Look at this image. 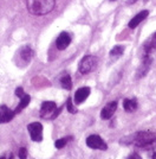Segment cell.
<instances>
[{"mask_svg": "<svg viewBox=\"0 0 156 159\" xmlns=\"http://www.w3.org/2000/svg\"><path fill=\"white\" fill-rule=\"evenodd\" d=\"M56 6V0H26L27 11L33 16H45Z\"/></svg>", "mask_w": 156, "mask_h": 159, "instance_id": "cell-1", "label": "cell"}, {"mask_svg": "<svg viewBox=\"0 0 156 159\" xmlns=\"http://www.w3.org/2000/svg\"><path fill=\"white\" fill-rule=\"evenodd\" d=\"M62 108H57V105L53 101H46L43 102L40 107V116L43 119H54L57 118Z\"/></svg>", "mask_w": 156, "mask_h": 159, "instance_id": "cell-2", "label": "cell"}, {"mask_svg": "<svg viewBox=\"0 0 156 159\" xmlns=\"http://www.w3.org/2000/svg\"><path fill=\"white\" fill-rule=\"evenodd\" d=\"M96 66H97V58L95 56H85L84 58L79 62L78 70L80 74L86 75V74L93 71L96 69Z\"/></svg>", "mask_w": 156, "mask_h": 159, "instance_id": "cell-3", "label": "cell"}, {"mask_svg": "<svg viewBox=\"0 0 156 159\" xmlns=\"http://www.w3.org/2000/svg\"><path fill=\"white\" fill-rule=\"evenodd\" d=\"M17 64L19 66H27L33 57V50L31 47H23L19 49V51L17 53Z\"/></svg>", "mask_w": 156, "mask_h": 159, "instance_id": "cell-4", "label": "cell"}, {"mask_svg": "<svg viewBox=\"0 0 156 159\" xmlns=\"http://www.w3.org/2000/svg\"><path fill=\"white\" fill-rule=\"evenodd\" d=\"M154 140H155V134L150 132H138L132 137L134 144L137 146H140V147L150 145Z\"/></svg>", "mask_w": 156, "mask_h": 159, "instance_id": "cell-5", "label": "cell"}, {"mask_svg": "<svg viewBox=\"0 0 156 159\" xmlns=\"http://www.w3.org/2000/svg\"><path fill=\"white\" fill-rule=\"evenodd\" d=\"M86 145L89 146L90 148H92V150H102V151H105L108 148V145L105 144V141L99 135H97V134L89 135L86 138Z\"/></svg>", "mask_w": 156, "mask_h": 159, "instance_id": "cell-6", "label": "cell"}, {"mask_svg": "<svg viewBox=\"0 0 156 159\" xmlns=\"http://www.w3.org/2000/svg\"><path fill=\"white\" fill-rule=\"evenodd\" d=\"M30 137L33 141L40 143L43 140V125L40 122H32L27 126Z\"/></svg>", "mask_w": 156, "mask_h": 159, "instance_id": "cell-7", "label": "cell"}, {"mask_svg": "<svg viewBox=\"0 0 156 159\" xmlns=\"http://www.w3.org/2000/svg\"><path fill=\"white\" fill-rule=\"evenodd\" d=\"M15 95L20 99L19 105L14 109L15 114H18V113L21 112L24 108H26V107L28 106V103H30V101H31V98H30V95H27V94L24 93V90H23L21 87H18V88L15 89Z\"/></svg>", "mask_w": 156, "mask_h": 159, "instance_id": "cell-8", "label": "cell"}, {"mask_svg": "<svg viewBox=\"0 0 156 159\" xmlns=\"http://www.w3.org/2000/svg\"><path fill=\"white\" fill-rule=\"evenodd\" d=\"M90 93H91V89L89 87H82V88L77 89V92L75 93V96H73L75 103H76V105L83 103L85 100L88 99V96L90 95Z\"/></svg>", "mask_w": 156, "mask_h": 159, "instance_id": "cell-9", "label": "cell"}, {"mask_svg": "<svg viewBox=\"0 0 156 159\" xmlns=\"http://www.w3.org/2000/svg\"><path fill=\"white\" fill-rule=\"evenodd\" d=\"M71 43V36L67 32H62L56 40V47L58 50H65Z\"/></svg>", "mask_w": 156, "mask_h": 159, "instance_id": "cell-10", "label": "cell"}, {"mask_svg": "<svg viewBox=\"0 0 156 159\" xmlns=\"http://www.w3.org/2000/svg\"><path fill=\"white\" fill-rule=\"evenodd\" d=\"M14 115H15L14 111H11L5 105L0 106V124H6L8 121H11L14 118Z\"/></svg>", "mask_w": 156, "mask_h": 159, "instance_id": "cell-11", "label": "cell"}, {"mask_svg": "<svg viewBox=\"0 0 156 159\" xmlns=\"http://www.w3.org/2000/svg\"><path fill=\"white\" fill-rule=\"evenodd\" d=\"M117 109V102L116 101H112V102H109L108 105H105L104 108L101 112V118L103 120H108L110 119L111 116L114 115V113L116 112Z\"/></svg>", "mask_w": 156, "mask_h": 159, "instance_id": "cell-12", "label": "cell"}, {"mask_svg": "<svg viewBox=\"0 0 156 159\" xmlns=\"http://www.w3.org/2000/svg\"><path fill=\"white\" fill-rule=\"evenodd\" d=\"M150 66H151V58H150V56H143V60H142V63H141V66L138 68V70H137V79H141L143 77L145 74L148 73V70H149Z\"/></svg>", "mask_w": 156, "mask_h": 159, "instance_id": "cell-13", "label": "cell"}, {"mask_svg": "<svg viewBox=\"0 0 156 159\" xmlns=\"http://www.w3.org/2000/svg\"><path fill=\"white\" fill-rule=\"evenodd\" d=\"M143 56H148L156 49V32L143 44Z\"/></svg>", "mask_w": 156, "mask_h": 159, "instance_id": "cell-14", "label": "cell"}, {"mask_svg": "<svg viewBox=\"0 0 156 159\" xmlns=\"http://www.w3.org/2000/svg\"><path fill=\"white\" fill-rule=\"evenodd\" d=\"M148 14H149V11H147V10L141 11L140 13H137L136 16L129 21V27L130 29H135L140 23H142L143 20L148 17Z\"/></svg>", "mask_w": 156, "mask_h": 159, "instance_id": "cell-15", "label": "cell"}, {"mask_svg": "<svg viewBox=\"0 0 156 159\" xmlns=\"http://www.w3.org/2000/svg\"><path fill=\"white\" fill-rule=\"evenodd\" d=\"M123 108L128 113L135 112L137 109V101L135 99H125L123 101Z\"/></svg>", "mask_w": 156, "mask_h": 159, "instance_id": "cell-16", "label": "cell"}, {"mask_svg": "<svg viewBox=\"0 0 156 159\" xmlns=\"http://www.w3.org/2000/svg\"><path fill=\"white\" fill-rule=\"evenodd\" d=\"M60 84L62 87L66 89V90H70L72 88V81H71V77L69 76V75H64L62 79H60Z\"/></svg>", "mask_w": 156, "mask_h": 159, "instance_id": "cell-17", "label": "cell"}, {"mask_svg": "<svg viewBox=\"0 0 156 159\" xmlns=\"http://www.w3.org/2000/svg\"><path fill=\"white\" fill-rule=\"evenodd\" d=\"M123 51H124L123 47H115L110 51V56L111 57H118V56H121L123 53Z\"/></svg>", "mask_w": 156, "mask_h": 159, "instance_id": "cell-18", "label": "cell"}, {"mask_svg": "<svg viewBox=\"0 0 156 159\" xmlns=\"http://www.w3.org/2000/svg\"><path fill=\"white\" fill-rule=\"evenodd\" d=\"M70 139H71V138H63V139H58L56 143H54V146H56L57 148H63V147L66 146L67 141H69Z\"/></svg>", "mask_w": 156, "mask_h": 159, "instance_id": "cell-19", "label": "cell"}, {"mask_svg": "<svg viewBox=\"0 0 156 159\" xmlns=\"http://www.w3.org/2000/svg\"><path fill=\"white\" fill-rule=\"evenodd\" d=\"M66 108H67V111L71 113V114H75V113H77V108L73 106L71 98H69V99H67V102H66Z\"/></svg>", "mask_w": 156, "mask_h": 159, "instance_id": "cell-20", "label": "cell"}, {"mask_svg": "<svg viewBox=\"0 0 156 159\" xmlns=\"http://www.w3.org/2000/svg\"><path fill=\"white\" fill-rule=\"evenodd\" d=\"M18 156H19V159H26L27 158V150H26L25 147H21L19 150Z\"/></svg>", "mask_w": 156, "mask_h": 159, "instance_id": "cell-21", "label": "cell"}, {"mask_svg": "<svg viewBox=\"0 0 156 159\" xmlns=\"http://www.w3.org/2000/svg\"><path fill=\"white\" fill-rule=\"evenodd\" d=\"M127 159H142V158H141L140 154H137V153H131Z\"/></svg>", "mask_w": 156, "mask_h": 159, "instance_id": "cell-22", "label": "cell"}, {"mask_svg": "<svg viewBox=\"0 0 156 159\" xmlns=\"http://www.w3.org/2000/svg\"><path fill=\"white\" fill-rule=\"evenodd\" d=\"M0 159H13V156L12 153H5L4 156H1Z\"/></svg>", "mask_w": 156, "mask_h": 159, "instance_id": "cell-23", "label": "cell"}, {"mask_svg": "<svg viewBox=\"0 0 156 159\" xmlns=\"http://www.w3.org/2000/svg\"><path fill=\"white\" fill-rule=\"evenodd\" d=\"M137 0H127V2L128 4H134V2H136Z\"/></svg>", "mask_w": 156, "mask_h": 159, "instance_id": "cell-24", "label": "cell"}, {"mask_svg": "<svg viewBox=\"0 0 156 159\" xmlns=\"http://www.w3.org/2000/svg\"><path fill=\"white\" fill-rule=\"evenodd\" d=\"M153 159H156V153H154V154H153Z\"/></svg>", "mask_w": 156, "mask_h": 159, "instance_id": "cell-25", "label": "cell"}, {"mask_svg": "<svg viewBox=\"0 0 156 159\" xmlns=\"http://www.w3.org/2000/svg\"><path fill=\"white\" fill-rule=\"evenodd\" d=\"M111 1H115V0H111Z\"/></svg>", "mask_w": 156, "mask_h": 159, "instance_id": "cell-26", "label": "cell"}]
</instances>
